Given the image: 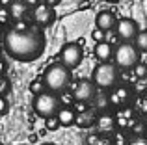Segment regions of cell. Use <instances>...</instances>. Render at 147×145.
<instances>
[{
	"instance_id": "cell-20",
	"label": "cell",
	"mask_w": 147,
	"mask_h": 145,
	"mask_svg": "<svg viewBox=\"0 0 147 145\" xmlns=\"http://www.w3.org/2000/svg\"><path fill=\"white\" fill-rule=\"evenodd\" d=\"M95 102H97L99 110L106 108V106H112L110 104V95H97V97H95Z\"/></svg>"
},
{
	"instance_id": "cell-1",
	"label": "cell",
	"mask_w": 147,
	"mask_h": 145,
	"mask_svg": "<svg viewBox=\"0 0 147 145\" xmlns=\"http://www.w3.org/2000/svg\"><path fill=\"white\" fill-rule=\"evenodd\" d=\"M47 39L37 28H9L4 34V50L17 62H36L43 56Z\"/></svg>"
},
{
	"instance_id": "cell-29",
	"label": "cell",
	"mask_w": 147,
	"mask_h": 145,
	"mask_svg": "<svg viewBox=\"0 0 147 145\" xmlns=\"http://www.w3.org/2000/svg\"><path fill=\"white\" fill-rule=\"evenodd\" d=\"M41 145H56V143H49V142H47V143H41Z\"/></svg>"
},
{
	"instance_id": "cell-25",
	"label": "cell",
	"mask_w": 147,
	"mask_h": 145,
	"mask_svg": "<svg viewBox=\"0 0 147 145\" xmlns=\"http://www.w3.org/2000/svg\"><path fill=\"white\" fill-rule=\"evenodd\" d=\"M127 145H147V138L145 136H134L132 140H129Z\"/></svg>"
},
{
	"instance_id": "cell-23",
	"label": "cell",
	"mask_w": 147,
	"mask_h": 145,
	"mask_svg": "<svg viewBox=\"0 0 147 145\" xmlns=\"http://www.w3.org/2000/svg\"><path fill=\"white\" fill-rule=\"evenodd\" d=\"M7 93H9V80H7V76H2V80H0V97H7Z\"/></svg>"
},
{
	"instance_id": "cell-5",
	"label": "cell",
	"mask_w": 147,
	"mask_h": 145,
	"mask_svg": "<svg viewBox=\"0 0 147 145\" xmlns=\"http://www.w3.org/2000/svg\"><path fill=\"white\" fill-rule=\"evenodd\" d=\"M60 110H61L60 99H58V95L52 93V91H43L41 95H36V97H34V112L39 117H43V119L58 115Z\"/></svg>"
},
{
	"instance_id": "cell-22",
	"label": "cell",
	"mask_w": 147,
	"mask_h": 145,
	"mask_svg": "<svg viewBox=\"0 0 147 145\" xmlns=\"http://www.w3.org/2000/svg\"><path fill=\"white\" fill-rule=\"evenodd\" d=\"M104 34H106L104 30H100V28H97V26H95L93 32H91V37H93L97 43H104V41H106V36H104Z\"/></svg>"
},
{
	"instance_id": "cell-28",
	"label": "cell",
	"mask_w": 147,
	"mask_h": 145,
	"mask_svg": "<svg viewBox=\"0 0 147 145\" xmlns=\"http://www.w3.org/2000/svg\"><path fill=\"white\" fill-rule=\"evenodd\" d=\"M45 2H47L49 6H52V7H54V6H58V4H60L61 0H45Z\"/></svg>"
},
{
	"instance_id": "cell-21",
	"label": "cell",
	"mask_w": 147,
	"mask_h": 145,
	"mask_svg": "<svg viewBox=\"0 0 147 145\" xmlns=\"http://www.w3.org/2000/svg\"><path fill=\"white\" fill-rule=\"evenodd\" d=\"M134 76L136 78H147V63H138L136 67H134Z\"/></svg>"
},
{
	"instance_id": "cell-14",
	"label": "cell",
	"mask_w": 147,
	"mask_h": 145,
	"mask_svg": "<svg viewBox=\"0 0 147 145\" xmlns=\"http://www.w3.org/2000/svg\"><path fill=\"white\" fill-rule=\"evenodd\" d=\"M97 119H99V115L93 110H84V112H78L75 125L80 127V128H90V127H93V125H97Z\"/></svg>"
},
{
	"instance_id": "cell-27",
	"label": "cell",
	"mask_w": 147,
	"mask_h": 145,
	"mask_svg": "<svg viewBox=\"0 0 147 145\" xmlns=\"http://www.w3.org/2000/svg\"><path fill=\"white\" fill-rule=\"evenodd\" d=\"M26 4H28V6H32V7H36V6H39V2H37V0H24Z\"/></svg>"
},
{
	"instance_id": "cell-26",
	"label": "cell",
	"mask_w": 147,
	"mask_h": 145,
	"mask_svg": "<svg viewBox=\"0 0 147 145\" xmlns=\"http://www.w3.org/2000/svg\"><path fill=\"white\" fill-rule=\"evenodd\" d=\"M9 112V102H7V97H0V113L6 115Z\"/></svg>"
},
{
	"instance_id": "cell-11",
	"label": "cell",
	"mask_w": 147,
	"mask_h": 145,
	"mask_svg": "<svg viewBox=\"0 0 147 145\" xmlns=\"http://www.w3.org/2000/svg\"><path fill=\"white\" fill-rule=\"evenodd\" d=\"M95 26L104 30V32H110V30H114L117 26V19H115V15L112 11H99L95 15Z\"/></svg>"
},
{
	"instance_id": "cell-15",
	"label": "cell",
	"mask_w": 147,
	"mask_h": 145,
	"mask_svg": "<svg viewBox=\"0 0 147 145\" xmlns=\"http://www.w3.org/2000/svg\"><path fill=\"white\" fill-rule=\"evenodd\" d=\"M76 115H78V112H76L75 108H71V106H61V110L58 112V119H60L61 127H71V125H75Z\"/></svg>"
},
{
	"instance_id": "cell-8",
	"label": "cell",
	"mask_w": 147,
	"mask_h": 145,
	"mask_svg": "<svg viewBox=\"0 0 147 145\" xmlns=\"http://www.w3.org/2000/svg\"><path fill=\"white\" fill-rule=\"evenodd\" d=\"M140 34V28H138V22L132 21V19L125 17V19H119L117 26H115V36L119 37L121 41H134Z\"/></svg>"
},
{
	"instance_id": "cell-18",
	"label": "cell",
	"mask_w": 147,
	"mask_h": 145,
	"mask_svg": "<svg viewBox=\"0 0 147 145\" xmlns=\"http://www.w3.org/2000/svg\"><path fill=\"white\" fill-rule=\"evenodd\" d=\"M45 89H47V86H45L43 78H37V80H34V82L30 84V91H32L34 95H41Z\"/></svg>"
},
{
	"instance_id": "cell-13",
	"label": "cell",
	"mask_w": 147,
	"mask_h": 145,
	"mask_svg": "<svg viewBox=\"0 0 147 145\" xmlns=\"http://www.w3.org/2000/svg\"><path fill=\"white\" fill-rule=\"evenodd\" d=\"M114 54H115V47H112L108 41L95 45V58H97L100 63H108L114 58Z\"/></svg>"
},
{
	"instance_id": "cell-10",
	"label": "cell",
	"mask_w": 147,
	"mask_h": 145,
	"mask_svg": "<svg viewBox=\"0 0 147 145\" xmlns=\"http://www.w3.org/2000/svg\"><path fill=\"white\" fill-rule=\"evenodd\" d=\"M132 101V93H130L129 87H123V86H115L110 93V104L115 106V108H125L129 102Z\"/></svg>"
},
{
	"instance_id": "cell-19",
	"label": "cell",
	"mask_w": 147,
	"mask_h": 145,
	"mask_svg": "<svg viewBox=\"0 0 147 145\" xmlns=\"http://www.w3.org/2000/svg\"><path fill=\"white\" fill-rule=\"evenodd\" d=\"M61 127V123H60V119H58V115H54V117H49V119H45V128L50 132H54V130H58V128Z\"/></svg>"
},
{
	"instance_id": "cell-9",
	"label": "cell",
	"mask_w": 147,
	"mask_h": 145,
	"mask_svg": "<svg viewBox=\"0 0 147 145\" xmlns=\"http://www.w3.org/2000/svg\"><path fill=\"white\" fill-rule=\"evenodd\" d=\"M32 17H34V21H36V24H39V26H50L54 22V19H56V13H54V7L52 6H49L47 2H43V4H39V6L34 7Z\"/></svg>"
},
{
	"instance_id": "cell-2",
	"label": "cell",
	"mask_w": 147,
	"mask_h": 145,
	"mask_svg": "<svg viewBox=\"0 0 147 145\" xmlns=\"http://www.w3.org/2000/svg\"><path fill=\"white\" fill-rule=\"evenodd\" d=\"M71 80H73L71 69L65 67L61 62L49 65L43 72V82H45V86H47V91H52V93H61V91H65L71 86Z\"/></svg>"
},
{
	"instance_id": "cell-17",
	"label": "cell",
	"mask_w": 147,
	"mask_h": 145,
	"mask_svg": "<svg viewBox=\"0 0 147 145\" xmlns=\"http://www.w3.org/2000/svg\"><path fill=\"white\" fill-rule=\"evenodd\" d=\"M134 45L138 47L140 52H147V30H140L138 37L134 39Z\"/></svg>"
},
{
	"instance_id": "cell-6",
	"label": "cell",
	"mask_w": 147,
	"mask_h": 145,
	"mask_svg": "<svg viewBox=\"0 0 147 145\" xmlns=\"http://www.w3.org/2000/svg\"><path fill=\"white\" fill-rule=\"evenodd\" d=\"M82 58H84V50L80 47V43H75V41L65 43L60 50V62L69 69H76L82 63Z\"/></svg>"
},
{
	"instance_id": "cell-12",
	"label": "cell",
	"mask_w": 147,
	"mask_h": 145,
	"mask_svg": "<svg viewBox=\"0 0 147 145\" xmlns=\"http://www.w3.org/2000/svg\"><path fill=\"white\" fill-rule=\"evenodd\" d=\"M115 125H117V119H115L112 113H108V112L99 113V119H97V130L100 132V134H110V132H114Z\"/></svg>"
},
{
	"instance_id": "cell-3",
	"label": "cell",
	"mask_w": 147,
	"mask_h": 145,
	"mask_svg": "<svg viewBox=\"0 0 147 145\" xmlns=\"http://www.w3.org/2000/svg\"><path fill=\"white\" fill-rule=\"evenodd\" d=\"M140 54L138 47L134 43L123 41L115 45V54H114V63L121 71H134V67L140 63Z\"/></svg>"
},
{
	"instance_id": "cell-16",
	"label": "cell",
	"mask_w": 147,
	"mask_h": 145,
	"mask_svg": "<svg viewBox=\"0 0 147 145\" xmlns=\"http://www.w3.org/2000/svg\"><path fill=\"white\" fill-rule=\"evenodd\" d=\"M26 9H28V4L22 2V0H13V4L9 6V13H11V19L15 21H21L24 17Z\"/></svg>"
},
{
	"instance_id": "cell-30",
	"label": "cell",
	"mask_w": 147,
	"mask_h": 145,
	"mask_svg": "<svg viewBox=\"0 0 147 145\" xmlns=\"http://www.w3.org/2000/svg\"><path fill=\"white\" fill-rule=\"evenodd\" d=\"M22 145H26V143H22Z\"/></svg>"
},
{
	"instance_id": "cell-24",
	"label": "cell",
	"mask_w": 147,
	"mask_h": 145,
	"mask_svg": "<svg viewBox=\"0 0 147 145\" xmlns=\"http://www.w3.org/2000/svg\"><path fill=\"white\" fill-rule=\"evenodd\" d=\"M9 17H11V13H9V7L2 6V7H0V22H2L4 26H7V22H9Z\"/></svg>"
},
{
	"instance_id": "cell-7",
	"label": "cell",
	"mask_w": 147,
	"mask_h": 145,
	"mask_svg": "<svg viewBox=\"0 0 147 145\" xmlns=\"http://www.w3.org/2000/svg\"><path fill=\"white\" fill-rule=\"evenodd\" d=\"M97 97V86L93 80H80L73 89V101L75 102H91Z\"/></svg>"
},
{
	"instance_id": "cell-4",
	"label": "cell",
	"mask_w": 147,
	"mask_h": 145,
	"mask_svg": "<svg viewBox=\"0 0 147 145\" xmlns=\"http://www.w3.org/2000/svg\"><path fill=\"white\" fill-rule=\"evenodd\" d=\"M119 67L115 63H99L93 71V76L91 80L95 82V86L100 87V89H114L117 86V80H119Z\"/></svg>"
}]
</instances>
